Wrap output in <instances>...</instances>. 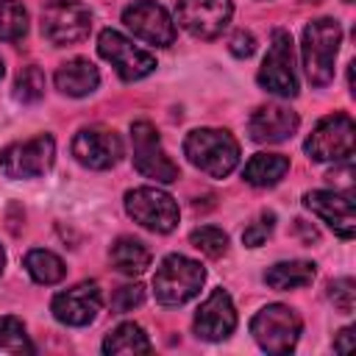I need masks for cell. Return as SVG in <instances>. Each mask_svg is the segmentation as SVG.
Masks as SVG:
<instances>
[{"label": "cell", "instance_id": "20", "mask_svg": "<svg viewBox=\"0 0 356 356\" xmlns=\"http://www.w3.org/2000/svg\"><path fill=\"white\" fill-rule=\"evenodd\" d=\"M267 286L286 292V289H300L309 286L314 281V264L303 261V259H289V261H278L264 273Z\"/></svg>", "mask_w": 356, "mask_h": 356}, {"label": "cell", "instance_id": "13", "mask_svg": "<svg viewBox=\"0 0 356 356\" xmlns=\"http://www.w3.org/2000/svg\"><path fill=\"white\" fill-rule=\"evenodd\" d=\"M122 22L134 36H139V39L156 44V47H167V44L175 42V22L170 19L167 8L153 3V0L131 3L122 11Z\"/></svg>", "mask_w": 356, "mask_h": 356}, {"label": "cell", "instance_id": "3", "mask_svg": "<svg viewBox=\"0 0 356 356\" xmlns=\"http://www.w3.org/2000/svg\"><path fill=\"white\" fill-rule=\"evenodd\" d=\"M203 281H206V273L195 259H186L181 253H170L153 275V292H156L159 303L181 306L200 292Z\"/></svg>", "mask_w": 356, "mask_h": 356}, {"label": "cell", "instance_id": "31", "mask_svg": "<svg viewBox=\"0 0 356 356\" xmlns=\"http://www.w3.org/2000/svg\"><path fill=\"white\" fill-rule=\"evenodd\" d=\"M273 225H275V217H273V214H261L256 222H250V225L245 228L242 242H245L248 248H259V245H264L267 236L273 234Z\"/></svg>", "mask_w": 356, "mask_h": 356}, {"label": "cell", "instance_id": "28", "mask_svg": "<svg viewBox=\"0 0 356 356\" xmlns=\"http://www.w3.org/2000/svg\"><path fill=\"white\" fill-rule=\"evenodd\" d=\"M44 95V75L39 67H25L19 75H17V83H14V97L22 100V103H33Z\"/></svg>", "mask_w": 356, "mask_h": 356}, {"label": "cell", "instance_id": "32", "mask_svg": "<svg viewBox=\"0 0 356 356\" xmlns=\"http://www.w3.org/2000/svg\"><path fill=\"white\" fill-rule=\"evenodd\" d=\"M325 178L334 184V189H337V192L353 195V181H350V178H353V167H350V161H348V159H345V161H342L337 170H331Z\"/></svg>", "mask_w": 356, "mask_h": 356}, {"label": "cell", "instance_id": "30", "mask_svg": "<svg viewBox=\"0 0 356 356\" xmlns=\"http://www.w3.org/2000/svg\"><path fill=\"white\" fill-rule=\"evenodd\" d=\"M142 300H145V286H142V284H128V286L114 289V295H111V309H114L117 314L134 312L136 306H142Z\"/></svg>", "mask_w": 356, "mask_h": 356}, {"label": "cell", "instance_id": "1", "mask_svg": "<svg viewBox=\"0 0 356 356\" xmlns=\"http://www.w3.org/2000/svg\"><path fill=\"white\" fill-rule=\"evenodd\" d=\"M186 159L211 178H225L239 164V145L222 128H195L184 139Z\"/></svg>", "mask_w": 356, "mask_h": 356}, {"label": "cell", "instance_id": "16", "mask_svg": "<svg viewBox=\"0 0 356 356\" xmlns=\"http://www.w3.org/2000/svg\"><path fill=\"white\" fill-rule=\"evenodd\" d=\"M72 156L89 170H108L122 159V139L106 128H81L72 139Z\"/></svg>", "mask_w": 356, "mask_h": 356}, {"label": "cell", "instance_id": "4", "mask_svg": "<svg viewBox=\"0 0 356 356\" xmlns=\"http://www.w3.org/2000/svg\"><path fill=\"white\" fill-rule=\"evenodd\" d=\"M250 334L267 353H289L300 337V317L284 303H270L250 320Z\"/></svg>", "mask_w": 356, "mask_h": 356}, {"label": "cell", "instance_id": "35", "mask_svg": "<svg viewBox=\"0 0 356 356\" xmlns=\"http://www.w3.org/2000/svg\"><path fill=\"white\" fill-rule=\"evenodd\" d=\"M3 267H6V250L0 248V273H3Z\"/></svg>", "mask_w": 356, "mask_h": 356}, {"label": "cell", "instance_id": "21", "mask_svg": "<svg viewBox=\"0 0 356 356\" xmlns=\"http://www.w3.org/2000/svg\"><path fill=\"white\" fill-rule=\"evenodd\" d=\"M108 256H111L114 270L122 275H142L150 267V250L134 236H120L111 245Z\"/></svg>", "mask_w": 356, "mask_h": 356}, {"label": "cell", "instance_id": "34", "mask_svg": "<svg viewBox=\"0 0 356 356\" xmlns=\"http://www.w3.org/2000/svg\"><path fill=\"white\" fill-rule=\"evenodd\" d=\"M350 334H353L350 328H342V331H339V339L334 342V350H339V353H348V350H350Z\"/></svg>", "mask_w": 356, "mask_h": 356}, {"label": "cell", "instance_id": "37", "mask_svg": "<svg viewBox=\"0 0 356 356\" xmlns=\"http://www.w3.org/2000/svg\"><path fill=\"white\" fill-rule=\"evenodd\" d=\"M345 3H353V0H345Z\"/></svg>", "mask_w": 356, "mask_h": 356}, {"label": "cell", "instance_id": "11", "mask_svg": "<svg viewBox=\"0 0 356 356\" xmlns=\"http://www.w3.org/2000/svg\"><path fill=\"white\" fill-rule=\"evenodd\" d=\"M259 86L278 95V97H295L298 95V78L292 70V36L286 31H275L270 50L259 70Z\"/></svg>", "mask_w": 356, "mask_h": 356}, {"label": "cell", "instance_id": "18", "mask_svg": "<svg viewBox=\"0 0 356 356\" xmlns=\"http://www.w3.org/2000/svg\"><path fill=\"white\" fill-rule=\"evenodd\" d=\"M300 120L292 108L286 106H278V103H270V106H259L250 120H248V131H250V139L259 142V145H278V142H286L295 131H298Z\"/></svg>", "mask_w": 356, "mask_h": 356}, {"label": "cell", "instance_id": "12", "mask_svg": "<svg viewBox=\"0 0 356 356\" xmlns=\"http://www.w3.org/2000/svg\"><path fill=\"white\" fill-rule=\"evenodd\" d=\"M231 0H178L175 19L178 25L197 39H217L231 22Z\"/></svg>", "mask_w": 356, "mask_h": 356}, {"label": "cell", "instance_id": "14", "mask_svg": "<svg viewBox=\"0 0 356 356\" xmlns=\"http://www.w3.org/2000/svg\"><path fill=\"white\" fill-rule=\"evenodd\" d=\"M306 209L314 211L337 236L342 239H353L356 234V214H353V195L345 192H331V189H314L306 192L303 197Z\"/></svg>", "mask_w": 356, "mask_h": 356}, {"label": "cell", "instance_id": "22", "mask_svg": "<svg viewBox=\"0 0 356 356\" xmlns=\"http://www.w3.org/2000/svg\"><path fill=\"white\" fill-rule=\"evenodd\" d=\"M289 170V159L281 153H256L245 164V181L250 186H275Z\"/></svg>", "mask_w": 356, "mask_h": 356}, {"label": "cell", "instance_id": "19", "mask_svg": "<svg viewBox=\"0 0 356 356\" xmlns=\"http://www.w3.org/2000/svg\"><path fill=\"white\" fill-rule=\"evenodd\" d=\"M56 89L70 95V97H86L97 89L100 72L89 58H72L56 70Z\"/></svg>", "mask_w": 356, "mask_h": 356}, {"label": "cell", "instance_id": "25", "mask_svg": "<svg viewBox=\"0 0 356 356\" xmlns=\"http://www.w3.org/2000/svg\"><path fill=\"white\" fill-rule=\"evenodd\" d=\"M28 31V11L19 0H0V39L17 42Z\"/></svg>", "mask_w": 356, "mask_h": 356}, {"label": "cell", "instance_id": "6", "mask_svg": "<svg viewBox=\"0 0 356 356\" xmlns=\"http://www.w3.org/2000/svg\"><path fill=\"white\" fill-rule=\"evenodd\" d=\"M125 211L147 231L170 234L178 225V203L159 186H136L125 192Z\"/></svg>", "mask_w": 356, "mask_h": 356}, {"label": "cell", "instance_id": "36", "mask_svg": "<svg viewBox=\"0 0 356 356\" xmlns=\"http://www.w3.org/2000/svg\"><path fill=\"white\" fill-rule=\"evenodd\" d=\"M0 78H3V61H0Z\"/></svg>", "mask_w": 356, "mask_h": 356}, {"label": "cell", "instance_id": "24", "mask_svg": "<svg viewBox=\"0 0 356 356\" xmlns=\"http://www.w3.org/2000/svg\"><path fill=\"white\" fill-rule=\"evenodd\" d=\"M25 270H28V275H31L36 284H44V286L58 284V281L64 278V273H67L64 261H61L53 250H44V248L28 250V256H25Z\"/></svg>", "mask_w": 356, "mask_h": 356}, {"label": "cell", "instance_id": "10", "mask_svg": "<svg viewBox=\"0 0 356 356\" xmlns=\"http://www.w3.org/2000/svg\"><path fill=\"white\" fill-rule=\"evenodd\" d=\"M97 53L114 67V72L122 81H139L156 70V58L147 50L136 47L128 36H122L120 31H111V28H106L97 36Z\"/></svg>", "mask_w": 356, "mask_h": 356}, {"label": "cell", "instance_id": "7", "mask_svg": "<svg viewBox=\"0 0 356 356\" xmlns=\"http://www.w3.org/2000/svg\"><path fill=\"white\" fill-rule=\"evenodd\" d=\"M92 31V11L78 0H50L42 8V36L53 44H75Z\"/></svg>", "mask_w": 356, "mask_h": 356}, {"label": "cell", "instance_id": "26", "mask_svg": "<svg viewBox=\"0 0 356 356\" xmlns=\"http://www.w3.org/2000/svg\"><path fill=\"white\" fill-rule=\"evenodd\" d=\"M33 345L25 334L22 320L17 317H0V356H22L31 353Z\"/></svg>", "mask_w": 356, "mask_h": 356}, {"label": "cell", "instance_id": "9", "mask_svg": "<svg viewBox=\"0 0 356 356\" xmlns=\"http://www.w3.org/2000/svg\"><path fill=\"white\" fill-rule=\"evenodd\" d=\"M56 161V142L50 134H39L25 142H14L0 153V172L6 178L44 175Z\"/></svg>", "mask_w": 356, "mask_h": 356}, {"label": "cell", "instance_id": "15", "mask_svg": "<svg viewBox=\"0 0 356 356\" xmlns=\"http://www.w3.org/2000/svg\"><path fill=\"white\" fill-rule=\"evenodd\" d=\"M100 306H103V295H100L97 284L81 281V284H75V286L58 292V295L53 298V306H50V309H53V317H56L58 323L81 328V325H89V323L97 317Z\"/></svg>", "mask_w": 356, "mask_h": 356}, {"label": "cell", "instance_id": "23", "mask_svg": "<svg viewBox=\"0 0 356 356\" xmlns=\"http://www.w3.org/2000/svg\"><path fill=\"white\" fill-rule=\"evenodd\" d=\"M103 353L108 356H134V353H150V339L136 323H120L106 339H103Z\"/></svg>", "mask_w": 356, "mask_h": 356}, {"label": "cell", "instance_id": "2", "mask_svg": "<svg viewBox=\"0 0 356 356\" xmlns=\"http://www.w3.org/2000/svg\"><path fill=\"white\" fill-rule=\"evenodd\" d=\"M339 42H342V28L337 19L331 17H320L314 22L306 25L303 31V67L306 75L314 86H325L334 78V64H337V53H339Z\"/></svg>", "mask_w": 356, "mask_h": 356}, {"label": "cell", "instance_id": "5", "mask_svg": "<svg viewBox=\"0 0 356 356\" xmlns=\"http://www.w3.org/2000/svg\"><path fill=\"white\" fill-rule=\"evenodd\" d=\"M303 147L314 161H345L356 147V125L348 114H328L314 125Z\"/></svg>", "mask_w": 356, "mask_h": 356}, {"label": "cell", "instance_id": "27", "mask_svg": "<svg viewBox=\"0 0 356 356\" xmlns=\"http://www.w3.org/2000/svg\"><path fill=\"white\" fill-rule=\"evenodd\" d=\"M189 242H192L200 253H206L209 259H220V256L228 250V236H225L220 228H214V225L195 228V231L189 234Z\"/></svg>", "mask_w": 356, "mask_h": 356}, {"label": "cell", "instance_id": "33", "mask_svg": "<svg viewBox=\"0 0 356 356\" xmlns=\"http://www.w3.org/2000/svg\"><path fill=\"white\" fill-rule=\"evenodd\" d=\"M228 50H231L236 58H248V56H253V50H256V39H253V33H250V31H236V33L231 36V42H228Z\"/></svg>", "mask_w": 356, "mask_h": 356}, {"label": "cell", "instance_id": "8", "mask_svg": "<svg viewBox=\"0 0 356 356\" xmlns=\"http://www.w3.org/2000/svg\"><path fill=\"white\" fill-rule=\"evenodd\" d=\"M131 142H134V167L139 175L156 181V184H172L178 181V164L167 156V150L159 142V134L150 122L139 120L131 125Z\"/></svg>", "mask_w": 356, "mask_h": 356}, {"label": "cell", "instance_id": "17", "mask_svg": "<svg viewBox=\"0 0 356 356\" xmlns=\"http://www.w3.org/2000/svg\"><path fill=\"white\" fill-rule=\"evenodd\" d=\"M236 328V312L225 289H214L195 314V334L206 342H220Z\"/></svg>", "mask_w": 356, "mask_h": 356}, {"label": "cell", "instance_id": "29", "mask_svg": "<svg viewBox=\"0 0 356 356\" xmlns=\"http://www.w3.org/2000/svg\"><path fill=\"white\" fill-rule=\"evenodd\" d=\"M328 298L331 303L342 312V314H350L353 306H356V284L350 278H337L331 286H328Z\"/></svg>", "mask_w": 356, "mask_h": 356}]
</instances>
